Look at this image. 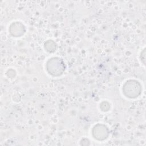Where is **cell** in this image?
I'll return each instance as SVG.
<instances>
[{"mask_svg":"<svg viewBox=\"0 0 146 146\" xmlns=\"http://www.w3.org/2000/svg\"><path fill=\"white\" fill-rule=\"evenodd\" d=\"M47 70L48 73L53 76H59L64 71V63L59 58H52L47 63Z\"/></svg>","mask_w":146,"mask_h":146,"instance_id":"1","label":"cell"},{"mask_svg":"<svg viewBox=\"0 0 146 146\" xmlns=\"http://www.w3.org/2000/svg\"><path fill=\"white\" fill-rule=\"evenodd\" d=\"M124 94L127 97L133 98L138 96L140 94V84L137 81L129 80L127 81L123 87Z\"/></svg>","mask_w":146,"mask_h":146,"instance_id":"2","label":"cell"},{"mask_svg":"<svg viewBox=\"0 0 146 146\" xmlns=\"http://www.w3.org/2000/svg\"><path fill=\"white\" fill-rule=\"evenodd\" d=\"M108 134V131L107 128L100 124H98L94 127L93 135L95 139L102 140L106 139Z\"/></svg>","mask_w":146,"mask_h":146,"instance_id":"3","label":"cell"}]
</instances>
